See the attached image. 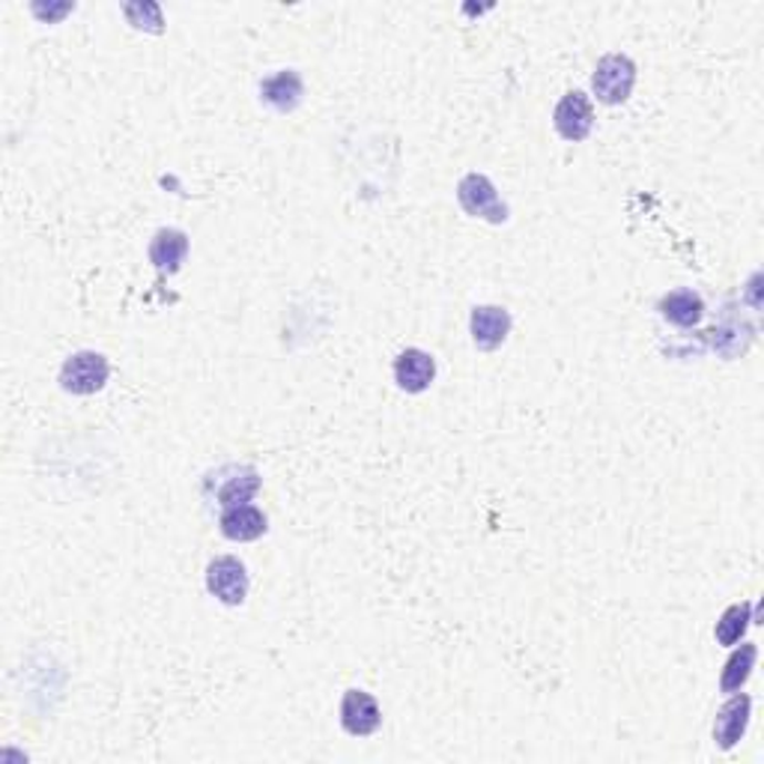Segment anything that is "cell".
Wrapping results in <instances>:
<instances>
[{
	"label": "cell",
	"mask_w": 764,
	"mask_h": 764,
	"mask_svg": "<svg viewBox=\"0 0 764 764\" xmlns=\"http://www.w3.org/2000/svg\"><path fill=\"white\" fill-rule=\"evenodd\" d=\"M633 84H637V63L628 54H607V58L598 60L595 75H591V87L603 105L628 102Z\"/></svg>",
	"instance_id": "6da1fadb"
},
{
	"label": "cell",
	"mask_w": 764,
	"mask_h": 764,
	"mask_svg": "<svg viewBox=\"0 0 764 764\" xmlns=\"http://www.w3.org/2000/svg\"><path fill=\"white\" fill-rule=\"evenodd\" d=\"M111 376V364L102 353L84 350V353L69 355L60 368V385L69 394H96L105 389Z\"/></svg>",
	"instance_id": "7a4b0ae2"
},
{
	"label": "cell",
	"mask_w": 764,
	"mask_h": 764,
	"mask_svg": "<svg viewBox=\"0 0 764 764\" xmlns=\"http://www.w3.org/2000/svg\"><path fill=\"white\" fill-rule=\"evenodd\" d=\"M457 200H461V206L472 218H484L491 225L508 221V206L499 197L491 177H484V174H466L457 183Z\"/></svg>",
	"instance_id": "3957f363"
},
{
	"label": "cell",
	"mask_w": 764,
	"mask_h": 764,
	"mask_svg": "<svg viewBox=\"0 0 764 764\" xmlns=\"http://www.w3.org/2000/svg\"><path fill=\"white\" fill-rule=\"evenodd\" d=\"M206 588L225 607H242L248 598V570L234 556H218L206 568Z\"/></svg>",
	"instance_id": "277c9868"
},
{
	"label": "cell",
	"mask_w": 764,
	"mask_h": 764,
	"mask_svg": "<svg viewBox=\"0 0 764 764\" xmlns=\"http://www.w3.org/2000/svg\"><path fill=\"white\" fill-rule=\"evenodd\" d=\"M209 484H213V496H216V502L225 510L234 508V505H248V502L255 499L257 491H260V475H257L255 466L234 463V466L218 469Z\"/></svg>",
	"instance_id": "5b68a950"
},
{
	"label": "cell",
	"mask_w": 764,
	"mask_h": 764,
	"mask_svg": "<svg viewBox=\"0 0 764 764\" xmlns=\"http://www.w3.org/2000/svg\"><path fill=\"white\" fill-rule=\"evenodd\" d=\"M553 126L565 141H586L595 128V105L582 90H570L553 111Z\"/></svg>",
	"instance_id": "8992f818"
},
{
	"label": "cell",
	"mask_w": 764,
	"mask_h": 764,
	"mask_svg": "<svg viewBox=\"0 0 764 764\" xmlns=\"http://www.w3.org/2000/svg\"><path fill=\"white\" fill-rule=\"evenodd\" d=\"M469 332L478 350L493 353V350H499L502 343L508 341L510 314L499 304H478L469 317Z\"/></svg>",
	"instance_id": "52a82bcc"
},
{
	"label": "cell",
	"mask_w": 764,
	"mask_h": 764,
	"mask_svg": "<svg viewBox=\"0 0 764 764\" xmlns=\"http://www.w3.org/2000/svg\"><path fill=\"white\" fill-rule=\"evenodd\" d=\"M382 723V711L376 699L364 690H347L341 702V725L353 737L373 735Z\"/></svg>",
	"instance_id": "ba28073f"
},
{
	"label": "cell",
	"mask_w": 764,
	"mask_h": 764,
	"mask_svg": "<svg viewBox=\"0 0 764 764\" xmlns=\"http://www.w3.org/2000/svg\"><path fill=\"white\" fill-rule=\"evenodd\" d=\"M433 376H436V362H433V355L424 353V350L410 347V350H403V353L394 359V382L401 385L403 392H427Z\"/></svg>",
	"instance_id": "9c48e42d"
},
{
	"label": "cell",
	"mask_w": 764,
	"mask_h": 764,
	"mask_svg": "<svg viewBox=\"0 0 764 764\" xmlns=\"http://www.w3.org/2000/svg\"><path fill=\"white\" fill-rule=\"evenodd\" d=\"M750 711H753V699L741 690L720 708L714 723V741L720 750H732L744 737L746 725H750Z\"/></svg>",
	"instance_id": "30bf717a"
},
{
	"label": "cell",
	"mask_w": 764,
	"mask_h": 764,
	"mask_svg": "<svg viewBox=\"0 0 764 764\" xmlns=\"http://www.w3.org/2000/svg\"><path fill=\"white\" fill-rule=\"evenodd\" d=\"M302 75L296 69H281V72H275V75L264 79V84H260V99H264L269 109L278 111V114L293 111L302 102Z\"/></svg>",
	"instance_id": "8fae6325"
},
{
	"label": "cell",
	"mask_w": 764,
	"mask_h": 764,
	"mask_svg": "<svg viewBox=\"0 0 764 764\" xmlns=\"http://www.w3.org/2000/svg\"><path fill=\"white\" fill-rule=\"evenodd\" d=\"M218 529L221 535L230 540H257L266 531V514L260 508H255L251 502L248 505H234V508L221 510L218 517Z\"/></svg>",
	"instance_id": "7c38bea8"
},
{
	"label": "cell",
	"mask_w": 764,
	"mask_h": 764,
	"mask_svg": "<svg viewBox=\"0 0 764 764\" xmlns=\"http://www.w3.org/2000/svg\"><path fill=\"white\" fill-rule=\"evenodd\" d=\"M188 255V236L177 227H165L149 242V260L162 275H174Z\"/></svg>",
	"instance_id": "4fadbf2b"
},
{
	"label": "cell",
	"mask_w": 764,
	"mask_h": 764,
	"mask_svg": "<svg viewBox=\"0 0 764 764\" xmlns=\"http://www.w3.org/2000/svg\"><path fill=\"white\" fill-rule=\"evenodd\" d=\"M660 314L678 329H693L705 314V302L696 290H672L660 299Z\"/></svg>",
	"instance_id": "5bb4252c"
},
{
	"label": "cell",
	"mask_w": 764,
	"mask_h": 764,
	"mask_svg": "<svg viewBox=\"0 0 764 764\" xmlns=\"http://www.w3.org/2000/svg\"><path fill=\"white\" fill-rule=\"evenodd\" d=\"M755 657H758V648H755L753 642H744L735 654L725 660L723 675H720L723 693H737V690L750 681V675H753L755 669Z\"/></svg>",
	"instance_id": "9a60e30c"
},
{
	"label": "cell",
	"mask_w": 764,
	"mask_h": 764,
	"mask_svg": "<svg viewBox=\"0 0 764 764\" xmlns=\"http://www.w3.org/2000/svg\"><path fill=\"white\" fill-rule=\"evenodd\" d=\"M750 624H753V607H750V603H735V607H729L723 616H720V621H716V642L725 648L737 646V642L744 639Z\"/></svg>",
	"instance_id": "2e32d148"
},
{
	"label": "cell",
	"mask_w": 764,
	"mask_h": 764,
	"mask_svg": "<svg viewBox=\"0 0 764 764\" xmlns=\"http://www.w3.org/2000/svg\"><path fill=\"white\" fill-rule=\"evenodd\" d=\"M123 12H126V19L135 24L137 30H149V33H162V10H158L156 3H126L123 7Z\"/></svg>",
	"instance_id": "e0dca14e"
}]
</instances>
